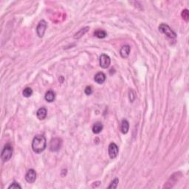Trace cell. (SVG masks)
<instances>
[{
  "mask_svg": "<svg viewBox=\"0 0 189 189\" xmlns=\"http://www.w3.org/2000/svg\"><path fill=\"white\" fill-rule=\"evenodd\" d=\"M47 24L44 20H41L39 21V25H38L37 28H36V33L39 37L42 38L44 36V33H45L46 29H47Z\"/></svg>",
  "mask_w": 189,
  "mask_h": 189,
  "instance_id": "obj_6",
  "label": "cell"
},
{
  "mask_svg": "<svg viewBox=\"0 0 189 189\" xmlns=\"http://www.w3.org/2000/svg\"><path fill=\"white\" fill-rule=\"evenodd\" d=\"M84 92L86 95H90V94L92 93V89L91 86H86V89H85V90H84Z\"/></svg>",
  "mask_w": 189,
  "mask_h": 189,
  "instance_id": "obj_21",
  "label": "cell"
},
{
  "mask_svg": "<svg viewBox=\"0 0 189 189\" xmlns=\"http://www.w3.org/2000/svg\"><path fill=\"white\" fill-rule=\"evenodd\" d=\"M36 179V172L34 169H30L25 175V180L28 183H33Z\"/></svg>",
  "mask_w": 189,
  "mask_h": 189,
  "instance_id": "obj_8",
  "label": "cell"
},
{
  "mask_svg": "<svg viewBox=\"0 0 189 189\" xmlns=\"http://www.w3.org/2000/svg\"><path fill=\"white\" fill-rule=\"evenodd\" d=\"M32 94H33V90L30 87H26L22 92L23 96L25 98H29L32 95Z\"/></svg>",
  "mask_w": 189,
  "mask_h": 189,
  "instance_id": "obj_17",
  "label": "cell"
},
{
  "mask_svg": "<svg viewBox=\"0 0 189 189\" xmlns=\"http://www.w3.org/2000/svg\"><path fill=\"white\" fill-rule=\"evenodd\" d=\"M129 100H130L131 102H133L134 101H135V99L136 98V94H135V92L133 91L132 90H130V91H129Z\"/></svg>",
  "mask_w": 189,
  "mask_h": 189,
  "instance_id": "obj_20",
  "label": "cell"
},
{
  "mask_svg": "<svg viewBox=\"0 0 189 189\" xmlns=\"http://www.w3.org/2000/svg\"><path fill=\"white\" fill-rule=\"evenodd\" d=\"M131 51V47L129 45H124L121 47V50H120V54H121V57L123 59H126L129 57V53Z\"/></svg>",
  "mask_w": 189,
  "mask_h": 189,
  "instance_id": "obj_9",
  "label": "cell"
},
{
  "mask_svg": "<svg viewBox=\"0 0 189 189\" xmlns=\"http://www.w3.org/2000/svg\"><path fill=\"white\" fill-rule=\"evenodd\" d=\"M9 189H13V188H21V186H20L19 184H18L17 183H13L11 185H10V186L8 187Z\"/></svg>",
  "mask_w": 189,
  "mask_h": 189,
  "instance_id": "obj_22",
  "label": "cell"
},
{
  "mask_svg": "<svg viewBox=\"0 0 189 189\" xmlns=\"http://www.w3.org/2000/svg\"><path fill=\"white\" fill-rule=\"evenodd\" d=\"M94 81L96 82V83L101 84V83H103L106 81V75L102 72H98L96 75H94Z\"/></svg>",
  "mask_w": 189,
  "mask_h": 189,
  "instance_id": "obj_10",
  "label": "cell"
},
{
  "mask_svg": "<svg viewBox=\"0 0 189 189\" xmlns=\"http://www.w3.org/2000/svg\"><path fill=\"white\" fill-rule=\"evenodd\" d=\"M182 17L184 20H186V21H188V18H189V13L188 10H184L183 12H182Z\"/></svg>",
  "mask_w": 189,
  "mask_h": 189,
  "instance_id": "obj_19",
  "label": "cell"
},
{
  "mask_svg": "<svg viewBox=\"0 0 189 189\" xmlns=\"http://www.w3.org/2000/svg\"><path fill=\"white\" fill-rule=\"evenodd\" d=\"M129 123L128 122L127 120H123L122 122H121V132L123 134H126L128 133L129 132Z\"/></svg>",
  "mask_w": 189,
  "mask_h": 189,
  "instance_id": "obj_13",
  "label": "cell"
},
{
  "mask_svg": "<svg viewBox=\"0 0 189 189\" xmlns=\"http://www.w3.org/2000/svg\"><path fill=\"white\" fill-rule=\"evenodd\" d=\"M89 29H90V28L89 27H86V28H83V29L80 30V31H78V33H76V34L75 35V36H74V38H75V39H80V38H81L82 36H83V35L85 34V33L87 32V31L89 30Z\"/></svg>",
  "mask_w": 189,
  "mask_h": 189,
  "instance_id": "obj_16",
  "label": "cell"
},
{
  "mask_svg": "<svg viewBox=\"0 0 189 189\" xmlns=\"http://www.w3.org/2000/svg\"><path fill=\"white\" fill-rule=\"evenodd\" d=\"M118 182H119V179H117V178H115V179L112 182L111 184H110V186L108 187V188H116L117 186V185H118Z\"/></svg>",
  "mask_w": 189,
  "mask_h": 189,
  "instance_id": "obj_18",
  "label": "cell"
},
{
  "mask_svg": "<svg viewBox=\"0 0 189 189\" xmlns=\"http://www.w3.org/2000/svg\"><path fill=\"white\" fill-rule=\"evenodd\" d=\"M118 147L114 143L109 144V148H108V152H109V156L111 159H115L117 157V155H118Z\"/></svg>",
  "mask_w": 189,
  "mask_h": 189,
  "instance_id": "obj_7",
  "label": "cell"
},
{
  "mask_svg": "<svg viewBox=\"0 0 189 189\" xmlns=\"http://www.w3.org/2000/svg\"><path fill=\"white\" fill-rule=\"evenodd\" d=\"M100 66L103 69H107L111 64V59L109 56L106 54H102L99 59Z\"/></svg>",
  "mask_w": 189,
  "mask_h": 189,
  "instance_id": "obj_5",
  "label": "cell"
},
{
  "mask_svg": "<svg viewBox=\"0 0 189 189\" xmlns=\"http://www.w3.org/2000/svg\"><path fill=\"white\" fill-rule=\"evenodd\" d=\"M62 145V141L60 138H53L50 143V150L51 152H57L61 148Z\"/></svg>",
  "mask_w": 189,
  "mask_h": 189,
  "instance_id": "obj_4",
  "label": "cell"
},
{
  "mask_svg": "<svg viewBox=\"0 0 189 189\" xmlns=\"http://www.w3.org/2000/svg\"><path fill=\"white\" fill-rule=\"evenodd\" d=\"M47 111L44 107H41L40 109H39V110L36 112V116H37V117L39 120L45 119L46 117H47Z\"/></svg>",
  "mask_w": 189,
  "mask_h": 189,
  "instance_id": "obj_11",
  "label": "cell"
},
{
  "mask_svg": "<svg viewBox=\"0 0 189 189\" xmlns=\"http://www.w3.org/2000/svg\"><path fill=\"white\" fill-rule=\"evenodd\" d=\"M103 124L101 122L95 123L92 126V132L94 134H99L101 131L103 130Z\"/></svg>",
  "mask_w": 189,
  "mask_h": 189,
  "instance_id": "obj_14",
  "label": "cell"
},
{
  "mask_svg": "<svg viewBox=\"0 0 189 189\" xmlns=\"http://www.w3.org/2000/svg\"><path fill=\"white\" fill-rule=\"evenodd\" d=\"M44 98H45L46 101L51 103V102L54 101V100L56 98V94H55V92L52 90H49V91H47L46 92Z\"/></svg>",
  "mask_w": 189,
  "mask_h": 189,
  "instance_id": "obj_12",
  "label": "cell"
},
{
  "mask_svg": "<svg viewBox=\"0 0 189 189\" xmlns=\"http://www.w3.org/2000/svg\"><path fill=\"white\" fill-rule=\"evenodd\" d=\"M12 155H13V147L10 144H7L5 146L2 152V155H1L2 160L4 162L8 161L11 158Z\"/></svg>",
  "mask_w": 189,
  "mask_h": 189,
  "instance_id": "obj_3",
  "label": "cell"
},
{
  "mask_svg": "<svg viewBox=\"0 0 189 189\" xmlns=\"http://www.w3.org/2000/svg\"><path fill=\"white\" fill-rule=\"evenodd\" d=\"M47 147V140L43 135H37L32 142V148L36 154H40L45 150Z\"/></svg>",
  "mask_w": 189,
  "mask_h": 189,
  "instance_id": "obj_1",
  "label": "cell"
},
{
  "mask_svg": "<svg viewBox=\"0 0 189 189\" xmlns=\"http://www.w3.org/2000/svg\"><path fill=\"white\" fill-rule=\"evenodd\" d=\"M94 36H96L98 39H103L107 36L106 31L103 30H97L94 32Z\"/></svg>",
  "mask_w": 189,
  "mask_h": 189,
  "instance_id": "obj_15",
  "label": "cell"
},
{
  "mask_svg": "<svg viewBox=\"0 0 189 189\" xmlns=\"http://www.w3.org/2000/svg\"><path fill=\"white\" fill-rule=\"evenodd\" d=\"M159 30L160 33L165 34L167 37L170 38V39H175L177 37V34L170 28L166 24H161L158 28Z\"/></svg>",
  "mask_w": 189,
  "mask_h": 189,
  "instance_id": "obj_2",
  "label": "cell"
}]
</instances>
